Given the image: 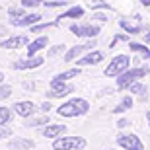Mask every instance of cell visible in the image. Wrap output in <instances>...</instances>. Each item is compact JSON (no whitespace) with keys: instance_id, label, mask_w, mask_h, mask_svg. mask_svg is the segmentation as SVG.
<instances>
[{"instance_id":"5","label":"cell","mask_w":150,"mask_h":150,"mask_svg":"<svg viewBox=\"0 0 150 150\" xmlns=\"http://www.w3.org/2000/svg\"><path fill=\"white\" fill-rule=\"evenodd\" d=\"M70 31L76 37H88L94 39L100 35V25H94V23H72L70 25Z\"/></svg>"},{"instance_id":"18","label":"cell","mask_w":150,"mask_h":150,"mask_svg":"<svg viewBox=\"0 0 150 150\" xmlns=\"http://www.w3.org/2000/svg\"><path fill=\"white\" fill-rule=\"evenodd\" d=\"M119 25H121V28L125 29L129 35H139V33H142V31L146 29L144 25H142V22H139V23H131L129 20H125V18H123V20H119Z\"/></svg>"},{"instance_id":"15","label":"cell","mask_w":150,"mask_h":150,"mask_svg":"<svg viewBox=\"0 0 150 150\" xmlns=\"http://www.w3.org/2000/svg\"><path fill=\"white\" fill-rule=\"evenodd\" d=\"M14 113H18L23 119H29L35 113V103L33 101H18L16 105H14Z\"/></svg>"},{"instance_id":"27","label":"cell","mask_w":150,"mask_h":150,"mask_svg":"<svg viewBox=\"0 0 150 150\" xmlns=\"http://www.w3.org/2000/svg\"><path fill=\"white\" fill-rule=\"evenodd\" d=\"M12 119V109L8 107H0V125H8Z\"/></svg>"},{"instance_id":"31","label":"cell","mask_w":150,"mask_h":150,"mask_svg":"<svg viewBox=\"0 0 150 150\" xmlns=\"http://www.w3.org/2000/svg\"><path fill=\"white\" fill-rule=\"evenodd\" d=\"M121 41H131L129 39V35H125V33H121V35H115V37L111 39V43H109V47H115L117 43H121Z\"/></svg>"},{"instance_id":"43","label":"cell","mask_w":150,"mask_h":150,"mask_svg":"<svg viewBox=\"0 0 150 150\" xmlns=\"http://www.w3.org/2000/svg\"><path fill=\"white\" fill-rule=\"evenodd\" d=\"M148 125H150V123H148Z\"/></svg>"},{"instance_id":"1","label":"cell","mask_w":150,"mask_h":150,"mask_svg":"<svg viewBox=\"0 0 150 150\" xmlns=\"http://www.w3.org/2000/svg\"><path fill=\"white\" fill-rule=\"evenodd\" d=\"M88 111H90V103L84 100V98H70L67 103H62V105L57 107V115L68 117V119L86 115Z\"/></svg>"},{"instance_id":"34","label":"cell","mask_w":150,"mask_h":150,"mask_svg":"<svg viewBox=\"0 0 150 150\" xmlns=\"http://www.w3.org/2000/svg\"><path fill=\"white\" fill-rule=\"evenodd\" d=\"M92 20H98V22H101V23H103V22H107V16H105V14H101V12H96Z\"/></svg>"},{"instance_id":"32","label":"cell","mask_w":150,"mask_h":150,"mask_svg":"<svg viewBox=\"0 0 150 150\" xmlns=\"http://www.w3.org/2000/svg\"><path fill=\"white\" fill-rule=\"evenodd\" d=\"M20 4H22L23 8H37V6L43 4V2H39V0H22Z\"/></svg>"},{"instance_id":"20","label":"cell","mask_w":150,"mask_h":150,"mask_svg":"<svg viewBox=\"0 0 150 150\" xmlns=\"http://www.w3.org/2000/svg\"><path fill=\"white\" fill-rule=\"evenodd\" d=\"M84 16V8L82 6H72V8H68L62 16H59L57 20L61 22V20H78V18H82Z\"/></svg>"},{"instance_id":"42","label":"cell","mask_w":150,"mask_h":150,"mask_svg":"<svg viewBox=\"0 0 150 150\" xmlns=\"http://www.w3.org/2000/svg\"><path fill=\"white\" fill-rule=\"evenodd\" d=\"M39 2H45V0H39Z\"/></svg>"},{"instance_id":"11","label":"cell","mask_w":150,"mask_h":150,"mask_svg":"<svg viewBox=\"0 0 150 150\" xmlns=\"http://www.w3.org/2000/svg\"><path fill=\"white\" fill-rule=\"evenodd\" d=\"M28 43H29L28 35H12V37H6L4 41H0V47L2 49H20Z\"/></svg>"},{"instance_id":"6","label":"cell","mask_w":150,"mask_h":150,"mask_svg":"<svg viewBox=\"0 0 150 150\" xmlns=\"http://www.w3.org/2000/svg\"><path fill=\"white\" fill-rule=\"evenodd\" d=\"M117 144L121 146L123 150H144L142 140L137 137V134H119L117 137Z\"/></svg>"},{"instance_id":"39","label":"cell","mask_w":150,"mask_h":150,"mask_svg":"<svg viewBox=\"0 0 150 150\" xmlns=\"http://www.w3.org/2000/svg\"><path fill=\"white\" fill-rule=\"evenodd\" d=\"M139 2H140V4H142V6H146V8H148V6H150V0H139Z\"/></svg>"},{"instance_id":"4","label":"cell","mask_w":150,"mask_h":150,"mask_svg":"<svg viewBox=\"0 0 150 150\" xmlns=\"http://www.w3.org/2000/svg\"><path fill=\"white\" fill-rule=\"evenodd\" d=\"M127 68H131V59L127 55H117L115 59H111V62L105 67V76L117 78L119 74H123Z\"/></svg>"},{"instance_id":"40","label":"cell","mask_w":150,"mask_h":150,"mask_svg":"<svg viewBox=\"0 0 150 150\" xmlns=\"http://www.w3.org/2000/svg\"><path fill=\"white\" fill-rule=\"evenodd\" d=\"M2 82H4V74L0 72V84H2Z\"/></svg>"},{"instance_id":"38","label":"cell","mask_w":150,"mask_h":150,"mask_svg":"<svg viewBox=\"0 0 150 150\" xmlns=\"http://www.w3.org/2000/svg\"><path fill=\"white\" fill-rule=\"evenodd\" d=\"M22 86H23V88H28V90H33L35 88V84H31V82H23Z\"/></svg>"},{"instance_id":"33","label":"cell","mask_w":150,"mask_h":150,"mask_svg":"<svg viewBox=\"0 0 150 150\" xmlns=\"http://www.w3.org/2000/svg\"><path fill=\"white\" fill-rule=\"evenodd\" d=\"M12 137V129H8L6 125H0V139H8Z\"/></svg>"},{"instance_id":"41","label":"cell","mask_w":150,"mask_h":150,"mask_svg":"<svg viewBox=\"0 0 150 150\" xmlns=\"http://www.w3.org/2000/svg\"><path fill=\"white\" fill-rule=\"evenodd\" d=\"M4 31H6V29H4V28H0V35H2V33H4Z\"/></svg>"},{"instance_id":"3","label":"cell","mask_w":150,"mask_h":150,"mask_svg":"<svg viewBox=\"0 0 150 150\" xmlns=\"http://www.w3.org/2000/svg\"><path fill=\"white\" fill-rule=\"evenodd\" d=\"M86 144L88 142L82 137H67V134L53 140V148L55 150H84Z\"/></svg>"},{"instance_id":"8","label":"cell","mask_w":150,"mask_h":150,"mask_svg":"<svg viewBox=\"0 0 150 150\" xmlns=\"http://www.w3.org/2000/svg\"><path fill=\"white\" fill-rule=\"evenodd\" d=\"M94 47H96V37H94V39H90V41H86L84 45H74V47H70V49L64 53V61H67V62L74 61L76 57L84 55V51H92Z\"/></svg>"},{"instance_id":"23","label":"cell","mask_w":150,"mask_h":150,"mask_svg":"<svg viewBox=\"0 0 150 150\" xmlns=\"http://www.w3.org/2000/svg\"><path fill=\"white\" fill-rule=\"evenodd\" d=\"M131 107H133V98H131V96H127V98H123V100H121V103H119V105H115L113 113H125V111H129Z\"/></svg>"},{"instance_id":"29","label":"cell","mask_w":150,"mask_h":150,"mask_svg":"<svg viewBox=\"0 0 150 150\" xmlns=\"http://www.w3.org/2000/svg\"><path fill=\"white\" fill-rule=\"evenodd\" d=\"M43 6L45 8H61V6H67V0H45Z\"/></svg>"},{"instance_id":"10","label":"cell","mask_w":150,"mask_h":150,"mask_svg":"<svg viewBox=\"0 0 150 150\" xmlns=\"http://www.w3.org/2000/svg\"><path fill=\"white\" fill-rule=\"evenodd\" d=\"M39 20H43L41 14H25L22 18H10V23L14 28H31V25L39 23Z\"/></svg>"},{"instance_id":"25","label":"cell","mask_w":150,"mask_h":150,"mask_svg":"<svg viewBox=\"0 0 150 150\" xmlns=\"http://www.w3.org/2000/svg\"><path fill=\"white\" fill-rule=\"evenodd\" d=\"M90 8H92V10H113V6L111 4H107V2H103V0H92V2H90Z\"/></svg>"},{"instance_id":"35","label":"cell","mask_w":150,"mask_h":150,"mask_svg":"<svg viewBox=\"0 0 150 150\" xmlns=\"http://www.w3.org/2000/svg\"><path fill=\"white\" fill-rule=\"evenodd\" d=\"M129 125H131L129 119H119V123H117V127H119V129H125V127H129Z\"/></svg>"},{"instance_id":"14","label":"cell","mask_w":150,"mask_h":150,"mask_svg":"<svg viewBox=\"0 0 150 150\" xmlns=\"http://www.w3.org/2000/svg\"><path fill=\"white\" fill-rule=\"evenodd\" d=\"M49 45V37L47 35H39L37 39H33V41H29L28 43V57H35L41 49H45Z\"/></svg>"},{"instance_id":"13","label":"cell","mask_w":150,"mask_h":150,"mask_svg":"<svg viewBox=\"0 0 150 150\" xmlns=\"http://www.w3.org/2000/svg\"><path fill=\"white\" fill-rule=\"evenodd\" d=\"M74 92V86L72 84H59V86H53V88L47 92V98H53V100H57V98H67L68 94H72Z\"/></svg>"},{"instance_id":"17","label":"cell","mask_w":150,"mask_h":150,"mask_svg":"<svg viewBox=\"0 0 150 150\" xmlns=\"http://www.w3.org/2000/svg\"><path fill=\"white\" fill-rule=\"evenodd\" d=\"M6 146H8L10 150H31L35 144H33L31 139H22V137H18V139H10Z\"/></svg>"},{"instance_id":"24","label":"cell","mask_w":150,"mask_h":150,"mask_svg":"<svg viewBox=\"0 0 150 150\" xmlns=\"http://www.w3.org/2000/svg\"><path fill=\"white\" fill-rule=\"evenodd\" d=\"M55 25H59V20L57 22H49V23H35V25H31V31L33 33H43V31L55 28Z\"/></svg>"},{"instance_id":"28","label":"cell","mask_w":150,"mask_h":150,"mask_svg":"<svg viewBox=\"0 0 150 150\" xmlns=\"http://www.w3.org/2000/svg\"><path fill=\"white\" fill-rule=\"evenodd\" d=\"M62 51H67V49H64V45H53V47L47 51V57H49V59H55V57L61 55Z\"/></svg>"},{"instance_id":"16","label":"cell","mask_w":150,"mask_h":150,"mask_svg":"<svg viewBox=\"0 0 150 150\" xmlns=\"http://www.w3.org/2000/svg\"><path fill=\"white\" fill-rule=\"evenodd\" d=\"M78 74H80V68H68V70H64V72L57 74V76L51 80V88H53V86H59V84H64V82H68V80H72V78H76Z\"/></svg>"},{"instance_id":"22","label":"cell","mask_w":150,"mask_h":150,"mask_svg":"<svg viewBox=\"0 0 150 150\" xmlns=\"http://www.w3.org/2000/svg\"><path fill=\"white\" fill-rule=\"evenodd\" d=\"M47 123H49L47 115H37V117H29L25 121V127H45Z\"/></svg>"},{"instance_id":"21","label":"cell","mask_w":150,"mask_h":150,"mask_svg":"<svg viewBox=\"0 0 150 150\" xmlns=\"http://www.w3.org/2000/svg\"><path fill=\"white\" fill-rule=\"evenodd\" d=\"M129 49L134 51V53H139L142 59H146V61H150V49L146 47V43H134V41H129Z\"/></svg>"},{"instance_id":"2","label":"cell","mask_w":150,"mask_h":150,"mask_svg":"<svg viewBox=\"0 0 150 150\" xmlns=\"http://www.w3.org/2000/svg\"><path fill=\"white\" fill-rule=\"evenodd\" d=\"M150 72V67H134V68H127L123 74L117 76V88L119 90H127L131 84H134L137 80L144 78Z\"/></svg>"},{"instance_id":"12","label":"cell","mask_w":150,"mask_h":150,"mask_svg":"<svg viewBox=\"0 0 150 150\" xmlns=\"http://www.w3.org/2000/svg\"><path fill=\"white\" fill-rule=\"evenodd\" d=\"M103 57H105V53H101V51H88V53L78 61V67H92V64H100V62L103 61Z\"/></svg>"},{"instance_id":"9","label":"cell","mask_w":150,"mask_h":150,"mask_svg":"<svg viewBox=\"0 0 150 150\" xmlns=\"http://www.w3.org/2000/svg\"><path fill=\"white\" fill-rule=\"evenodd\" d=\"M67 125H62V123H47L43 129H41V134L47 137V139H59L62 134H67Z\"/></svg>"},{"instance_id":"26","label":"cell","mask_w":150,"mask_h":150,"mask_svg":"<svg viewBox=\"0 0 150 150\" xmlns=\"http://www.w3.org/2000/svg\"><path fill=\"white\" fill-rule=\"evenodd\" d=\"M8 16L10 18H22V16H25V8H23L22 4L12 6V8H8Z\"/></svg>"},{"instance_id":"19","label":"cell","mask_w":150,"mask_h":150,"mask_svg":"<svg viewBox=\"0 0 150 150\" xmlns=\"http://www.w3.org/2000/svg\"><path fill=\"white\" fill-rule=\"evenodd\" d=\"M129 90H131V94H137V96H139V101H142V103L148 100V88H146L142 82H139V80H137L134 84H131V86H129Z\"/></svg>"},{"instance_id":"7","label":"cell","mask_w":150,"mask_h":150,"mask_svg":"<svg viewBox=\"0 0 150 150\" xmlns=\"http://www.w3.org/2000/svg\"><path fill=\"white\" fill-rule=\"evenodd\" d=\"M39 67H43V57H39V55L20 59V61H16L12 64L14 70H33V68H39Z\"/></svg>"},{"instance_id":"37","label":"cell","mask_w":150,"mask_h":150,"mask_svg":"<svg viewBox=\"0 0 150 150\" xmlns=\"http://www.w3.org/2000/svg\"><path fill=\"white\" fill-rule=\"evenodd\" d=\"M51 101H43V103H41V111H51Z\"/></svg>"},{"instance_id":"36","label":"cell","mask_w":150,"mask_h":150,"mask_svg":"<svg viewBox=\"0 0 150 150\" xmlns=\"http://www.w3.org/2000/svg\"><path fill=\"white\" fill-rule=\"evenodd\" d=\"M142 39H144V43H146V45H150V28L144 29V35H142Z\"/></svg>"},{"instance_id":"30","label":"cell","mask_w":150,"mask_h":150,"mask_svg":"<svg viewBox=\"0 0 150 150\" xmlns=\"http://www.w3.org/2000/svg\"><path fill=\"white\" fill-rule=\"evenodd\" d=\"M12 96V86H8V84H0V100H6V98H10Z\"/></svg>"}]
</instances>
